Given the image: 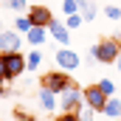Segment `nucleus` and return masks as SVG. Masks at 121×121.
I'll return each mask as SVG.
<instances>
[{
  "label": "nucleus",
  "mask_w": 121,
  "mask_h": 121,
  "mask_svg": "<svg viewBox=\"0 0 121 121\" xmlns=\"http://www.w3.org/2000/svg\"><path fill=\"white\" fill-rule=\"evenodd\" d=\"M45 59V54H42V48H31L28 54H26V65H28V70H37L39 65Z\"/></svg>",
  "instance_id": "4468645a"
},
{
  "label": "nucleus",
  "mask_w": 121,
  "mask_h": 121,
  "mask_svg": "<svg viewBox=\"0 0 121 121\" xmlns=\"http://www.w3.org/2000/svg\"><path fill=\"white\" fill-rule=\"evenodd\" d=\"M73 85V79L68 76V70H51V73H45L42 76V87H48V90H54L59 96L65 87H70Z\"/></svg>",
  "instance_id": "39448f33"
},
{
  "label": "nucleus",
  "mask_w": 121,
  "mask_h": 121,
  "mask_svg": "<svg viewBox=\"0 0 121 121\" xmlns=\"http://www.w3.org/2000/svg\"><path fill=\"white\" fill-rule=\"evenodd\" d=\"M48 37H51V34H48V28H45V26H31L28 34H26V42H28L31 48H42Z\"/></svg>",
  "instance_id": "9b49d317"
},
{
  "label": "nucleus",
  "mask_w": 121,
  "mask_h": 121,
  "mask_svg": "<svg viewBox=\"0 0 121 121\" xmlns=\"http://www.w3.org/2000/svg\"><path fill=\"white\" fill-rule=\"evenodd\" d=\"M31 0H6V9H11V11H14V14H28V6Z\"/></svg>",
  "instance_id": "2eb2a0df"
},
{
  "label": "nucleus",
  "mask_w": 121,
  "mask_h": 121,
  "mask_svg": "<svg viewBox=\"0 0 121 121\" xmlns=\"http://www.w3.org/2000/svg\"><path fill=\"white\" fill-rule=\"evenodd\" d=\"M3 62H6V70H9V79H20L28 65H26V54L23 51H11V54H3Z\"/></svg>",
  "instance_id": "20e7f679"
},
{
  "label": "nucleus",
  "mask_w": 121,
  "mask_h": 121,
  "mask_svg": "<svg viewBox=\"0 0 121 121\" xmlns=\"http://www.w3.org/2000/svg\"><path fill=\"white\" fill-rule=\"evenodd\" d=\"M96 85H99V87H101V93H104V96H107V99H110V96H116V93H118V87H116V85H113V82H110V79H99V82H96Z\"/></svg>",
  "instance_id": "f3484780"
},
{
  "label": "nucleus",
  "mask_w": 121,
  "mask_h": 121,
  "mask_svg": "<svg viewBox=\"0 0 121 121\" xmlns=\"http://www.w3.org/2000/svg\"><path fill=\"white\" fill-rule=\"evenodd\" d=\"M48 34L59 42V45H70V28L65 26V23H59L56 17L51 20V26H48Z\"/></svg>",
  "instance_id": "9d476101"
},
{
  "label": "nucleus",
  "mask_w": 121,
  "mask_h": 121,
  "mask_svg": "<svg viewBox=\"0 0 121 121\" xmlns=\"http://www.w3.org/2000/svg\"><path fill=\"white\" fill-rule=\"evenodd\" d=\"M82 23H85V17H82V14H68V17H65V26H68L70 31L82 28Z\"/></svg>",
  "instance_id": "a211bd4d"
},
{
  "label": "nucleus",
  "mask_w": 121,
  "mask_h": 121,
  "mask_svg": "<svg viewBox=\"0 0 121 121\" xmlns=\"http://www.w3.org/2000/svg\"><path fill=\"white\" fill-rule=\"evenodd\" d=\"M79 14L85 17V23H93V20H96V14H99V9H96V3H93V0H79Z\"/></svg>",
  "instance_id": "ddd939ff"
},
{
  "label": "nucleus",
  "mask_w": 121,
  "mask_h": 121,
  "mask_svg": "<svg viewBox=\"0 0 121 121\" xmlns=\"http://www.w3.org/2000/svg\"><path fill=\"white\" fill-rule=\"evenodd\" d=\"M31 3H37V0H31Z\"/></svg>",
  "instance_id": "c85d7f7f"
},
{
  "label": "nucleus",
  "mask_w": 121,
  "mask_h": 121,
  "mask_svg": "<svg viewBox=\"0 0 121 121\" xmlns=\"http://www.w3.org/2000/svg\"><path fill=\"white\" fill-rule=\"evenodd\" d=\"M0 82H9V70H6V62H3V54H0Z\"/></svg>",
  "instance_id": "5701e85b"
},
{
  "label": "nucleus",
  "mask_w": 121,
  "mask_h": 121,
  "mask_svg": "<svg viewBox=\"0 0 121 121\" xmlns=\"http://www.w3.org/2000/svg\"><path fill=\"white\" fill-rule=\"evenodd\" d=\"M0 31H3V23H0Z\"/></svg>",
  "instance_id": "bb28decb"
},
{
  "label": "nucleus",
  "mask_w": 121,
  "mask_h": 121,
  "mask_svg": "<svg viewBox=\"0 0 121 121\" xmlns=\"http://www.w3.org/2000/svg\"><path fill=\"white\" fill-rule=\"evenodd\" d=\"M28 20H31V26H51V20H54V11L51 9H45V6H31L28 9Z\"/></svg>",
  "instance_id": "6e6552de"
},
{
  "label": "nucleus",
  "mask_w": 121,
  "mask_h": 121,
  "mask_svg": "<svg viewBox=\"0 0 121 121\" xmlns=\"http://www.w3.org/2000/svg\"><path fill=\"white\" fill-rule=\"evenodd\" d=\"M76 113H79V121H93V118H96V110H93V107H87V104H82Z\"/></svg>",
  "instance_id": "aec40b11"
},
{
  "label": "nucleus",
  "mask_w": 121,
  "mask_h": 121,
  "mask_svg": "<svg viewBox=\"0 0 121 121\" xmlns=\"http://www.w3.org/2000/svg\"><path fill=\"white\" fill-rule=\"evenodd\" d=\"M17 116H20V118H23V121H31V116H28V113H26V110H17Z\"/></svg>",
  "instance_id": "b1692460"
},
{
  "label": "nucleus",
  "mask_w": 121,
  "mask_h": 121,
  "mask_svg": "<svg viewBox=\"0 0 121 121\" xmlns=\"http://www.w3.org/2000/svg\"><path fill=\"white\" fill-rule=\"evenodd\" d=\"M104 116L107 118H121V96H110L107 99V104H104Z\"/></svg>",
  "instance_id": "f8f14e48"
},
{
  "label": "nucleus",
  "mask_w": 121,
  "mask_h": 121,
  "mask_svg": "<svg viewBox=\"0 0 121 121\" xmlns=\"http://www.w3.org/2000/svg\"><path fill=\"white\" fill-rule=\"evenodd\" d=\"M118 96H121V87H118Z\"/></svg>",
  "instance_id": "cd10ccee"
},
{
  "label": "nucleus",
  "mask_w": 121,
  "mask_h": 121,
  "mask_svg": "<svg viewBox=\"0 0 121 121\" xmlns=\"http://www.w3.org/2000/svg\"><path fill=\"white\" fill-rule=\"evenodd\" d=\"M54 59H56V65H59V70H76L79 65H82V56L70 48V45H59L56 48V54H54Z\"/></svg>",
  "instance_id": "7ed1b4c3"
},
{
  "label": "nucleus",
  "mask_w": 121,
  "mask_h": 121,
  "mask_svg": "<svg viewBox=\"0 0 121 121\" xmlns=\"http://www.w3.org/2000/svg\"><path fill=\"white\" fill-rule=\"evenodd\" d=\"M3 85H6V82H0V93H3Z\"/></svg>",
  "instance_id": "a878e982"
},
{
  "label": "nucleus",
  "mask_w": 121,
  "mask_h": 121,
  "mask_svg": "<svg viewBox=\"0 0 121 121\" xmlns=\"http://www.w3.org/2000/svg\"><path fill=\"white\" fill-rule=\"evenodd\" d=\"M104 14H107V20H113V23L121 20V9L118 6H104Z\"/></svg>",
  "instance_id": "412c9836"
},
{
  "label": "nucleus",
  "mask_w": 121,
  "mask_h": 121,
  "mask_svg": "<svg viewBox=\"0 0 121 121\" xmlns=\"http://www.w3.org/2000/svg\"><path fill=\"white\" fill-rule=\"evenodd\" d=\"M82 104H85V90H79L76 82L59 93V110H62V113H76Z\"/></svg>",
  "instance_id": "f03ea898"
},
{
  "label": "nucleus",
  "mask_w": 121,
  "mask_h": 121,
  "mask_svg": "<svg viewBox=\"0 0 121 121\" xmlns=\"http://www.w3.org/2000/svg\"><path fill=\"white\" fill-rule=\"evenodd\" d=\"M90 54L99 62H104V65H116V59H118V54H121V39L118 37H107V39H101L99 45H93Z\"/></svg>",
  "instance_id": "f257e3e1"
},
{
  "label": "nucleus",
  "mask_w": 121,
  "mask_h": 121,
  "mask_svg": "<svg viewBox=\"0 0 121 121\" xmlns=\"http://www.w3.org/2000/svg\"><path fill=\"white\" fill-rule=\"evenodd\" d=\"M116 68H118V73H121V54H118V59H116Z\"/></svg>",
  "instance_id": "393cba45"
},
{
  "label": "nucleus",
  "mask_w": 121,
  "mask_h": 121,
  "mask_svg": "<svg viewBox=\"0 0 121 121\" xmlns=\"http://www.w3.org/2000/svg\"><path fill=\"white\" fill-rule=\"evenodd\" d=\"M62 14H79V0H62Z\"/></svg>",
  "instance_id": "6ab92c4d"
},
{
  "label": "nucleus",
  "mask_w": 121,
  "mask_h": 121,
  "mask_svg": "<svg viewBox=\"0 0 121 121\" xmlns=\"http://www.w3.org/2000/svg\"><path fill=\"white\" fill-rule=\"evenodd\" d=\"M14 28L20 31V34H28V28H31L28 14H17V17H14Z\"/></svg>",
  "instance_id": "dca6fc26"
},
{
  "label": "nucleus",
  "mask_w": 121,
  "mask_h": 121,
  "mask_svg": "<svg viewBox=\"0 0 121 121\" xmlns=\"http://www.w3.org/2000/svg\"><path fill=\"white\" fill-rule=\"evenodd\" d=\"M23 39H26V34H20L17 28H3L0 31V54L20 51L23 48Z\"/></svg>",
  "instance_id": "423d86ee"
},
{
  "label": "nucleus",
  "mask_w": 121,
  "mask_h": 121,
  "mask_svg": "<svg viewBox=\"0 0 121 121\" xmlns=\"http://www.w3.org/2000/svg\"><path fill=\"white\" fill-rule=\"evenodd\" d=\"M85 104H87V107H93L96 113H104L107 96L101 93V87H99V85H87V87H85Z\"/></svg>",
  "instance_id": "0eeeda50"
},
{
  "label": "nucleus",
  "mask_w": 121,
  "mask_h": 121,
  "mask_svg": "<svg viewBox=\"0 0 121 121\" xmlns=\"http://www.w3.org/2000/svg\"><path fill=\"white\" fill-rule=\"evenodd\" d=\"M56 121H79V113H59Z\"/></svg>",
  "instance_id": "4be33fe9"
},
{
  "label": "nucleus",
  "mask_w": 121,
  "mask_h": 121,
  "mask_svg": "<svg viewBox=\"0 0 121 121\" xmlns=\"http://www.w3.org/2000/svg\"><path fill=\"white\" fill-rule=\"evenodd\" d=\"M56 101H59V96H56L54 90L39 87V93H37V104H39L42 113H54V110H56Z\"/></svg>",
  "instance_id": "1a4fd4ad"
}]
</instances>
